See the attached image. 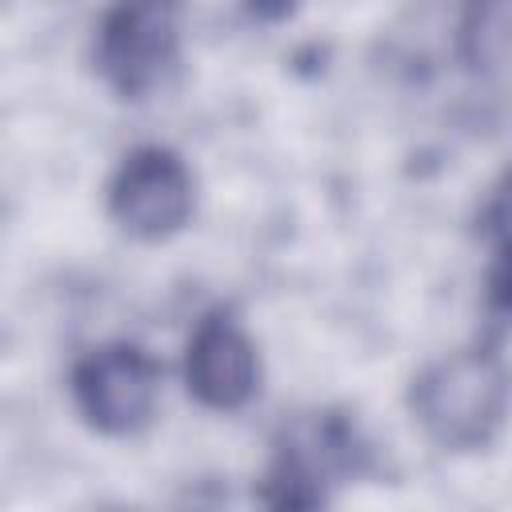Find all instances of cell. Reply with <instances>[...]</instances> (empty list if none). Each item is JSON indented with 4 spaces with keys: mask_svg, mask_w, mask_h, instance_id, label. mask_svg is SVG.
<instances>
[{
    "mask_svg": "<svg viewBox=\"0 0 512 512\" xmlns=\"http://www.w3.org/2000/svg\"><path fill=\"white\" fill-rule=\"evenodd\" d=\"M512 400L508 368L488 348L448 352L412 380V416L444 452H476L504 428Z\"/></svg>",
    "mask_w": 512,
    "mask_h": 512,
    "instance_id": "cell-1",
    "label": "cell"
},
{
    "mask_svg": "<svg viewBox=\"0 0 512 512\" xmlns=\"http://www.w3.org/2000/svg\"><path fill=\"white\" fill-rule=\"evenodd\" d=\"M368 468V444L340 412L296 416L272 452L264 500L276 508H316L328 492Z\"/></svg>",
    "mask_w": 512,
    "mask_h": 512,
    "instance_id": "cell-2",
    "label": "cell"
},
{
    "mask_svg": "<svg viewBox=\"0 0 512 512\" xmlns=\"http://www.w3.org/2000/svg\"><path fill=\"white\" fill-rule=\"evenodd\" d=\"M180 28V0H116L96 24L92 60L100 80L124 100L148 96L180 60Z\"/></svg>",
    "mask_w": 512,
    "mask_h": 512,
    "instance_id": "cell-3",
    "label": "cell"
},
{
    "mask_svg": "<svg viewBox=\"0 0 512 512\" xmlns=\"http://www.w3.org/2000/svg\"><path fill=\"white\" fill-rule=\"evenodd\" d=\"M192 204V172L164 144L132 148L108 180V212L136 240H168L188 224Z\"/></svg>",
    "mask_w": 512,
    "mask_h": 512,
    "instance_id": "cell-4",
    "label": "cell"
},
{
    "mask_svg": "<svg viewBox=\"0 0 512 512\" xmlns=\"http://www.w3.org/2000/svg\"><path fill=\"white\" fill-rule=\"evenodd\" d=\"M160 396V368L140 344H100L72 368V400L104 436H128L148 424Z\"/></svg>",
    "mask_w": 512,
    "mask_h": 512,
    "instance_id": "cell-5",
    "label": "cell"
},
{
    "mask_svg": "<svg viewBox=\"0 0 512 512\" xmlns=\"http://www.w3.org/2000/svg\"><path fill=\"white\" fill-rule=\"evenodd\" d=\"M184 376L188 392L216 412H236L244 408L256 388H260V356L244 324L216 308L200 316V324L188 336V356H184Z\"/></svg>",
    "mask_w": 512,
    "mask_h": 512,
    "instance_id": "cell-6",
    "label": "cell"
},
{
    "mask_svg": "<svg viewBox=\"0 0 512 512\" xmlns=\"http://www.w3.org/2000/svg\"><path fill=\"white\" fill-rule=\"evenodd\" d=\"M460 56L476 76L512 72V0H472L460 20Z\"/></svg>",
    "mask_w": 512,
    "mask_h": 512,
    "instance_id": "cell-7",
    "label": "cell"
},
{
    "mask_svg": "<svg viewBox=\"0 0 512 512\" xmlns=\"http://www.w3.org/2000/svg\"><path fill=\"white\" fill-rule=\"evenodd\" d=\"M480 232L500 256V268L512 272V172L492 188L484 212H480Z\"/></svg>",
    "mask_w": 512,
    "mask_h": 512,
    "instance_id": "cell-8",
    "label": "cell"
},
{
    "mask_svg": "<svg viewBox=\"0 0 512 512\" xmlns=\"http://www.w3.org/2000/svg\"><path fill=\"white\" fill-rule=\"evenodd\" d=\"M300 0H248V8L260 16V20H284L288 12H296Z\"/></svg>",
    "mask_w": 512,
    "mask_h": 512,
    "instance_id": "cell-9",
    "label": "cell"
}]
</instances>
